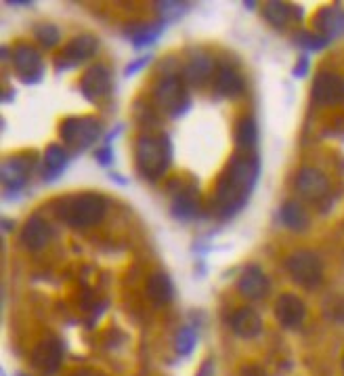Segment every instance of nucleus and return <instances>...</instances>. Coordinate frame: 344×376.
<instances>
[{
    "mask_svg": "<svg viewBox=\"0 0 344 376\" xmlns=\"http://www.w3.org/2000/svg\"><path fill=\"white\" fill-rule=\"evenodd\" d=\"M147 294L150 299L156 303V305H166L172 301V294H174V288H172V282L166 274H154L147 280Z\"/></svg>",
    "mask_w": 344,
    "mask_h": 376,
    "instance_id": "a211bd4d",
    "label": "nucleus"
},
{
    "mask_svg": "<svg viewBox=\"0 0 344 376\" xmlns=\"http://www.w3.org/2000/svg\"><path fill=\"white\" fill-rule=\"evenodd\" d=\"M30 171V162H23L21 158H11L3 167V181L11 189H19L26 181V175Z\"/></svg>",
    "mask_w": 344,
    "mask_h": 376,
    "instance_id": "6ab92c4d",
    "label": "nucleus"
},
{
    "mask_svg": "<svg viewBox=\"0 0 344 376\" xmlns=\"http://www.w3.org/2000/svg\"><path fill=\"white\" fill-rule=\"evenodd\" d=\"M241 376H267L259 366H248V368H243Z\"/></svg>",
    "mask_w": 344,
    "mask_h": 376,
    "instance_id": "f704fd0d",
    "label": "nucleus"
},
{
    "mask_svg": "<svg viewBox=\"0 0 344 376\" xmlns=\"http://www.w3.org/2000/svg\"><path fill=\"white\" fill-rule=\"evenodd\" d=\"M229 324H231L233 332L237 337H241V339H254L263 330V319H261V315L254 309H250V307L237 309L231 315Z\"/></svg>",
    "mask_w": 344,
    "mask_h": 376,
    "instance_id": "9b49d317",
    "label": "nucleus"
},
{
    "mask_svg": "<svg viewBox=\"0 0 344 376\" xmlns=\"http://www.w3.org/2000/svg\"><path fill=\"white\" fill-rule=\"evenodd\" d=\"M214 64L208 57H195L187 64L185 68V80L191 84H204L210 76H212Z\"/></svg>",
    "mask_w": 344,
    "mask_h": 376,
    "instance_id": "412c9836",
    "label": "nucleus"
},
{
    "mask_svg": "<svg viewBox=\"0 0 344 376\" xmlns=\"http://www.w3.org/2000/svg\"><path fill=\"white\" fill-rule=\"evenodd\" d=\"M290 7L287 5H283V3H269L267 7H265V17L273 24V26H277V28H281V26H285V21L290 19Z\"/></svg>",
    "mask_w": 344,
    "mask_h": 376,
    "instance_id": "bb28decb",
    "label": "nucleus"
},
{
    "mask_svg": "<svg viewBox=\"0 0 344 376\" xmlns=\"http://www.w3.org/2000/svg\"><path fill=\"white\" fill-rule=\"evenodd\" d=\"M275 315L277 321L285 328H296L299 324H303V319L307 315V307L305 303L296 297V294H281L275 303Z\"/></svg>",
    "mask_w": 344,
    "mask_h": 376,
    "instance_id": "0eeeda50",
    "label": "nucleus"
},
{
    "mask_svg": "<svg viewBox=\"0 0 344 376\" xmlns=\"http://www.w3.org/2000/svg\"><path fill=\"white\" fill-rule=\"evenodd\" d=\"M313 101L323 105L344 101V80L330 72L319 74L313 82Z\"/></svg>",
    "mask_w": 344,
    "mask_h": 376,
    "instance_id": "6e6552de",
    "label": "nucleus"
},
{
    "mask_svg": "<svg viewBox=\"0 0 344 376\" xmlns=\"http://www.w3.org/2000/svg\"><path fill=\"white\" fill-rule=\"evenodd\" d=\"M61 139L74 145H90L99 139L101 124L94 118H68L61 124Z\"/></svg>",
    "mask_w": 344,
    "mask_h": 376,
    "instance_id": "423d86ee",
    "label": "nucleus"
},
{
    "mask_svg": "<svg viewBox=\"0 0 344 376\" xmlns=\"http://www.w3.org/2000/svg\"><path fill=\"white\" fill-rule=\"evenodd\" d=\"M279 217H281V221H283L285 227L296 229V232H301V229H305L309 225L307 212H305V208L299 202H287V204H283Z\"/></svg>",
    "mask_w": 344,
    "mask_h": 376,
    "instance_id": "aec40b11",
    "label": "nucleus"
},
{
    "mask_svg": "<svg viewBox=\"0 0 344 376\" xmlns=\"http://www.w3.org/2000/svg\"><path fill=\"white\" fill-rule=\"evenodd\" d=\"M285 267H287V272L292 274V278L296 280L299 284L307 286V288H315L321 282V276H323L321 261L311 250L292 252L285 258Z\"/></svg>",
    "mask_w": 344,
    "mask_h": 376,
    "instance_id": "20e7f679",
    "label": "nucleus"
},
{
    "mask_svg": "<svg viewBox=\"0 0 344 376\" xmlns=\"http://www.w3.org/2000/svg\"><path fill=\"white\" fill-rule=\"evenodd\" d=\"M342 368H344V357H342Z\"/></svg>",
    "mask_w": 344,
    "mask_h": 376,
    "instance_id": "e433bc0d",
    "label": "nucleus"
},
{
    "mask_svg": "<svg viewBox=\"0 0 344 376\" xmlns=\"http://www.w3.org/2000/svg\"><path fill=\"white\" fill-rule=\"evenodd\" d=\"M296 189L305 198H319L327 191V179L317 169H303L296 177Z\"/></svg>",
    "mask_w": 344,
    "mask_h": 376,
    "instance_id": "dca6fc26",
    "label": "nucleus"
},
{
    "mask_svg": "<svg viewBox=\"0 0 344 376\" xmlns=\"http://www.w3.org/2000/svg\"><path fill=\"white\" fill-rule=\"evenodd\" d=\"M57 217L74 227H90L105 217V200L97 194H80L63 198L55 204Z\"/></svg>",
    "mask_w": 344,
    "mask_h": 376,
    "instance_id": "f03ea898",
    "label": "nucleus"
},
{
    "mask_svg": "<svg viewBox=\"0 0 344 376\" xmlns=\"http://www.w3.org/2000/svg\"><path fill=\"white\" fill-rule=\"evenodd\" d=\"M259 139V131H256V122L254 118H243L237 126V147L239 149H252L256 145Z\"/></svg>",
    "mask_w": 344,
    "mask_h": 376,
    "instance_id": "b1692460",
    "label": "nucleus"
},
{
    "mask_svg": "<svg viewBox=\"0 0 344 376\" xmlns=\"http://www.w3.org/2000/svg\"><path fill=\"white\" fill-rule=\"evenodd\" d=\"M299 40L303 46H307L309 50H319L327 44V38L325 36H319V34H309V32H303L299 34Z\"/></svg>",
    "mask_w": 344,
    "mask_h": 376,
    "instance_id": "7c9ffc66",
    "label": "nucleus"
},
{
    "mask_svg": "<svg viewBox=\"0 0 344 376\" xmlns=\"http://www.w3.org/2000/svg\"><path fill=\"white\" fill-rule=\"evenodd\" d=\"M317 28L325 34V38H340L344 36V11L342 9H323L317 15Z\"/></svg>",
    "mask_w": 344,
    "mask_h": 376,
    "instance_id": "f3484780",
    "label": "nucleus"
},
{
    "mask_svg": "<svg viewBox=\"0 0 344 376\" xmlns=\"http://www.w3.org/2000/svg\"><path fill=\"white\" fill-rule=\"evenodd\" d=\"M94 50H97V38H92L88 34L74 38L68 44L65 53H63V66L61 68H74V66H78L80 62L92 57Z\"/></svg>",
    "mask_w": 344,
    "mask_h": 376,
    "instance_id": "ddd939ff",
    "label": "nucleus"
},
{
    "mask_svg": "<svg viewBox=\"0 0 344 376\" xmlns=\"http://www.w3.org/2000/svg\"><path fill=\"white\" fill-rule=\"evenodd\" d=\"M136 164L145 177H162L170 167V139L166 135L160 139L141 137L136 143Z\"/></svg>",
    "mask_w": 344,
    "mask_h": 376,
    "instance_id": "7ed1b4c3",
    "label": "nucleus"
},
{
    "mask_svg": "<svg viewBox=\"0 0 344 376\" xmlns=\"http://www.w3.org/2000/svg\"><path fill=\"white\" fill-rule=\"evenodd\" d=\"M241 88H243V80H241V76H239V74H237L231 66H223V68L219 70L216 91H219L221 95L231 97V95H237Z\"/></svg>",
    "mask_w": 344,
    "mask_h": 376,
    "instance_id": "5701e85b",
    "label": "nucleus"
},
{
    "mask_svg": "<svg viewBox=\"0 0 344 376\" xmlns=\"http://www.w3.org/2000/svg\"><path fill=\"white\" fill-rule=\"evenodd\" d=\"M172 212H174V217H179V219H191V217H195V212H198V202H195V198L191 194L183 191L174 200Z\"/></svg>",
    "mask_w": 344,
    "mask_h": 376,
    "instance_id": "393cba45",
    "label": "nucleus"
},
{
    "mask_svg": "<svg viewBox=\"0 0 344 376\" xmlns=\"http://www.w3.org/2000/svg\"><path fill=\"white\" fill-rule=\"evenodd\" d=\"M198 376H214V364L212 361H206Z\"/></svg>",
    "mask_w": 344,
    "mask_h": 376,
    "instance_id": "c9c22d12",
    "label": "nucleus"
},
{
    "mask_svg": "<svg viewBox=\"0 0 344 376\" xmlns=\"http://www.w3.org/2000/svg\"><path fill=\"white\" fill-rule=\"evenodd\" d=\"M63 359V347L57 339H46L42 343L36 345L34 353H32V361L36 368H40L42 372H55L59 370Z\"/></svg>",
    "mask_w": 344,
    "mask_h": 376,
    "instance_id": "9d476101",
    "label": "nucleus"
},
{
    "mask_svg": "<svg viewBox=\"0 0 344 376\" xmlns=\"http://www.w3.org/2000/svg\"><path fill=\"white\" fill-rule=\"evenodd\" d=\"M112 88V78L105 66H92L86 70L82 78V93L88 101H97L110 93Z\"/></svg>",
    "mask_w": 344,
    "mask_h": 376,
    "instance_id": "1a4fd4ad",
    "label": "nucleus"
},
{
    "mask_svg": "<svg viewBox=\"0 0 344 376\" xmlns=\"http://www.w3.org/2000/svg\"><path fill=\"white\" fill-rule=\"evenodd\" d=\"M13 64L26 80H30L28 76H40L42 74V59H40L38 50L34 46H28V44L17 46L13 53Z\"/></svg>",
    "mask_w": 344,
    "mask_h": 376,
    "instance_id": "2eb2a0df",
    "label": "nucleus"
},
{
    "mask_svg": "<svg viewBox=\"0 0 344 376\" xmlns=\"http://www.w3.org/2000/svg\"><path fill=\"white\" fill-rule=\"evenodd\" d=\"M48 240H51V227H48V223L40 217L28 219L21 232V244L30 250H40L48 244Z\"/></svg>",
    "mask_w": 344,
    "mask_h": 376,
    "instance_id": "4468645a",
    "label": "nucleus"
},
{
    "mask_svg": "<svg viewBox=\"0 0 344 376\" xmlns=\"http://www.w3.org/2000/svg\"><path fill=\"white\" fill-rule=\"evenodd\" d=\"M36 36H38V40L44 44V46H55L57 42H59V30L55 28V26H40L38 30H36Z\"/></svg>",
    "mask_w": 344,
    "mask_h": 376,
    "instance_id": "c85d7f7f",
    "label": "nucleus"
},
{
    "mask_svg": "<svg viewBox=\"0 0 344 376\" xmlns=\"http://www.w3.org/2000/svg\"><path fill=\"white\" fill-rule=\"evenodd\" d=\"M44 164H46V175L48 179H55L57 175L63 173L68 167V153L61 145H51L44 151Z\"/></svg>",
    "mask_w": 344,
    "mask_h": 376,
    "instance_id": "4be33fe9",
    "label": "nucleus"
},
{
    "mask_svg": "<svg viewBox=\"0 0 344 376\" xmlns=\"http://www.w3.org/2000/svg\"><path fill=\"white\" fill-rule=\"evenodd\" d=\"M195 343H198V337H195V330L191 326H183L176 335V353L181 357L189 355L195 349Z\"/></svg>",
    "mask_w": 344,
    "mask_h": 376,
    "instance_id": "a878e982",
    "label": "nucleus"
},
{
    "mask_svg": "<svg viewBox=\"0 0 344 376\" xmlns=\"http://www.w3.org/2000/svg\"><path fill=\"white\" fill-rule=\"evenodd\" d=\"M267 290H269V282L261 267H256V265L245 267L239 278V292L248 299H261L267 294Z\"/></svg>",
    "mask_w": 344,
    "mask_h": 376,
    "instance_id": "f8f14e48",
    "label": "nucleus"
},
{
    "mask_svg": "<svg viewBox=\"0 0 344 376\" xmlns=\"http://www.w3.org/2000/svg\"><path fill=\"white\" fill-rule=\"evenodd\" d=\"M160 34H162V26H145V28H141L139 32H134L132 44H134V46L150 44V42H154Z\"/></svg>",
    "mask_w": 344,
    "mask_h": 376,
    "instance_id": "cd10ccee",
    "label": "nucleus"
},
{
    "mask_svg": "<svg viewBox=\"0 0 344 376\" xmlns=\"http://www.w3.org/2000/svg\"><path fill=\"white\" fill-rule=\"evenodd\" d=\"M147 62H150V57H141L139 62H134V64H130L128 68H126V76H132V74H136V72H141L145 66H147Z\"/></svg>",
    "mask_w": 344,
    "mask_h": 376,
    "instance_id": "473e14b6",
    "label": "nucleus"
},
{
    "mask_svg": "<svg viewBox=\"0 0 344 376\" xmlns=\"http://www.w3.org/2000/svg\"><path fill=\"white\" fill-rule=\"evenodd\" d=\"M259 173H261V167L256 158H235L219 181L216 212H221L223 217H229V214L237 212L245 204V200L250 198L256 185Z\"/></svg>",
    "mask_w": 344,
    "mask_h": 376,
    "instance_id": "f257e3e1",
    "label": "nucleus"
},
{
    "mask_svg": "<svg viewBox=\"0 0 344 376\" xmlns=\"http://www.w3.org/2000/svg\"><path fill=\"white\" fill-rule=\"evenodd\" d=\"M158 11L162 17H166L170 21V19H176L179 15H183L187 11V5H183V3H158Z\"/></svg>",
    "mask_w": 344,
    "mask_h": 376,
    "instance_id": "c756f323",
    "label": "nucleus"
},
{
    "mask_svg": "<svg viewBox=\"0 0 344 376\" xmlns=\"http://www.w3.org/2000/svg\"><path fill=\"white\" fill-rule=\"evenodd\" d=\"M307 72H309V59H307V57H303V59L299 62V66L294 68V76H296V78H303Z\"/></svg>",
    "mask_w": 344,
    "mask_h": 376,
    "instance_id": "72a5a7b5",
    "label": "nucleus"
},
{
    "mask_svg": "<svg viewBox=\"0 0 344 376\" xmlns=\"http://www.w3.org/2000/svg\"><path fill=\"white\" fill-rule=\"evenodd\" d=\"M156 99L162 105V110L170 116H179L187 110L189 99L183 86V80L176 76H164L156 88Z\"/></svg>",
    "mask_w": 344,
    "mask_h": 376,
    "instance_id": "39448f33",
    "label": "nucleus"
},
{
    "mask_svg": "<svg viewBox=\"0 0 344 376\" xmlns=\"http://www.w3.org/2000/svg\"><path fill=\"white\" fill-rule=\"evenodd\" d=\"M112 160H114V153H112L110 145L97 151V162H99V164H103V167H110V164H112Z\"/></svg>",
    "mask_w": 344,
    "mask_h": 376,
    "instance_id": "2f4dec72",
    "label": "nucleus"
}]
</instances>
